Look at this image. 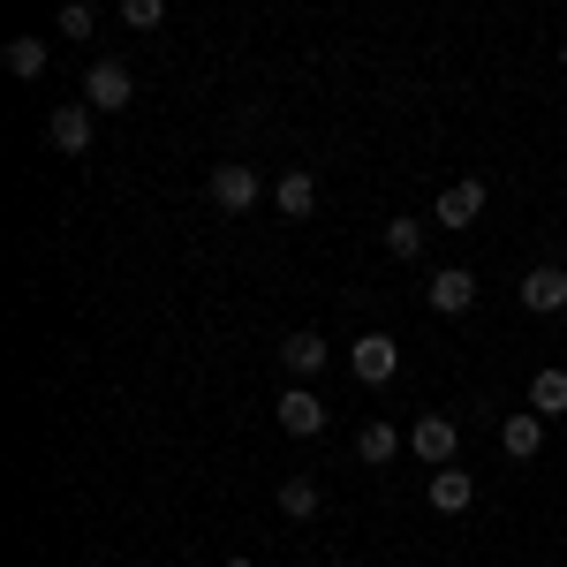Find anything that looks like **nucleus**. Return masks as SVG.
<instances>
[{
	"mask_svg": "<svg viewBox=\"0 0 567 567\" xmlns=\"http://www.w3.org/2000/svg\"><path fill=\"white\" fill-rule=\"evenodd\" d=\"M424 303H432L439 318H462V310H477V272H470V265H439L432 288H424Z\"/></svg>",
	"mask_w": 567,
	"mask_h": 567,
	"instance_id": "nucleus-4",
	"label": "nucleus"
},
{
	"mask_svg": "<svg viewBox=\"0 0 567 567\" xmlns=\"http://www.w3.org/2000/svg\"><path fill=\"white\" fill-rule=\"evenodd\" d=\"M326 567H355V560H326Z\"/></svg>",
	"mask_w": 567,
	"mask_h": 567,
	"instance_id": "nucleus-22",
	"label": "nucleus"
},
{
	"mask_svg": "<svg viewBox=\"0 0 567 567\" xmlns=\"http://www.w3.org/2000/svg\"><path fill=\"white\" fill-rule=\"evenodd\" d=\"M477 213H484V182L470 175V182H446V189H439V205H432V219L439 227H454V235H462V227H477Z\"/></svg>",
	"mask_w": 567,
	"mask_h": 567,
	"instance_id": "nucleus-6",
	"label": "nucleus"
},
{
	"mask_svg": "<svg viewBox=\"0 0 567 567\" xmlns=\"http://www.w3.org/2000/svg\"><path fill=\"white\" fill-rule=\"evenodd\" d=\"M205 197H213L219 213H250L258 197H272V182H258L243 159H227V167H213V182H205Z\"/></svg>",
	"mask_w": 567,
	"mask_h": 567,
	"instance_id": "nucleus-1",
	"label": "nucleus"
},
{
	"mask_svg": "<svg viewBox=\"0 0 567 567\" xmlns=\"http://www.w3.org/2000/svg\"><path fill=\"white\" fill-rule=\"evenodd\" d=\"M529 409H537V416H567V371L560 363L529 371Z\"/></svg>",
	"mask_w": 567,
	"mask_h": 567,
	"instance_id": "nucleus-14",
	"label": "nucleus"
},
{
	"mask_svg": "<svg viewBox=\"0 0 567 567\" xmlns=\"http://www.w3.org/2000/svg\"><path fill=\"white\" fill-rule=\"evenodd\" d=\"M386 258H401V265H409V258H424V219H409V213L386 219Z\"/></svg>",
	"mask_w": 567,
	"mask_h": 567,
	"instance_id": "nucleus-18",
	"label": "nucleus"
},
{
	"mask_svg": "<svg viewBox=\"0 0 567 567\" xmlns=\"http://www.w3.org/2000/svg\"><path fill=\"white\" fill-rule=\"evenodd\" d=\"M537 446H545V416H537V409L499 416V454H507V462H537Z\"/></svg>",
	"mask_w": 567,
	"mask_h": 567,
	"instance_id": "nucleus-9",
	"label": "nucleus"
},
{
	"mask_svg": "<svg viewBox=\"0 0 567 567\" xmlns=\"http://www.w3.org/2000/svg\"><path fill=\"white\" fill-rule=\"evenodd\" d=\"M318 507H326V492H318V477H288V484H280V515H288V523H310Z\"/></svg>",
	"mask_w": 567,
	"mask_h": 567,
	"instance_id": "nucleus-16",
	"label": "nucleus"
},
{
	"mask_svg": "<svg viewBox=\"0 0 567 567\" xmlns=\"http://www.w3.org/2000/svg\"><path fill=\"white\" fill-rule=\"evenodd\" d=\"M280 363H288V379H318L333 363V349H326V333H288L280 341Z\"/></svg>",
	"mask_w": 567,
	"mask_h": 567,
	"instance_id": "nucleus-11",
	"label": "nucleus"
},
{
	"mask_svg": "<svg viewBox=\"0 0 567 567\" xmlns=\"http://www.w3.org/2000/svg\"><path fill=\"white\" fill-rule=\"evenodd\" d=\"M349 371L363 379V386H386L393 371H401V349H393L386 333H363V341L349 349Z\"/></svg>",
	"mask_w": 567,
	"mask_h": 567,
	"instance_id": "nucleus-7",
	"label": "nucleus"
},
{
	"mask_svg": "<svg viewBox=\"0 0 567 567\" xmlns=\"http://www.w3.org/2000/svg\"><path fill=\"white\" fill-rule=\"evenodd\" d=\"M409 454L432 462V470H454V454H462V424H454V416H416V424H409Z\"/></svg>",
	"mask_w": 567,
	"mask_h": 567,
	"instance_id": "nucleus-2",
	"label": "nucleus"
},
{
	"mask_svg": "<svg viewBox=\"0 0 567 567\" xmlns=\"http://www.w3.org/2000/svg\"><path fill=\"white\" fill-rule=\"evenodd\" d=\"M560 122H567V114H560Z\"/></svg>",
	"mask_w": 567,
	"mask_h": 567,
	"instance_id": "nucleus-24",
	"label": "nucleus"
},
{
	"mask_svg": "<svg viewBox=\"0 0 567 567\" xmlns=\"http://www.w3.org/2000/svg\"><path fill=\"white\" fill-rule=\"evenodd\" d=\"M130 99H136V76L122 69V61H91L84 69V106L91 114H122Z\"/></svg>",
	"mask_w": 567,
	"mask_h": 567,
	"instance_id": "nucleus-3",
	"label": "nucleus"
},
{
	"mask_svg": "<svg viewBox=\"0 0 567 567\" xmlns=\"http://www.w3.org/2000/svg\"><path fill=\"white\" fill-rule=\"evenodd\" d=\"M470 499H477V477L454 462V470H432V507L439 515H470Z\"/></svg>",
	"mask_w": 567,
	"mask_h": 567,
	"instance_id": "nucleus-12",
	"label": "nucleus"
},
{
	"mask_svg": "<svg viewBox=\"0 0 567 567\" xmlns=\"http://www.w3.org/2000/svg\"><path fill=\"white\" fill-rule=\"evenodd\" d=\"M122 23L130 31H159L167 23V0H122Z\"/></svg>",
	"mask_w": 567,
	"mask_h": 567,
	"instance_id": "nucleus-19",
	"label": "nucleus"
},
{
	"mask_svg": "<svg viewBox=\"0 0 567 567\" xmlns=\"http://www.w3.org/2000/svg\"><path fill=\"white\" fill-rule=\"evenodd\" d=\"M560 69H567V45H560Z\"/></svg>",
	"mask_w": 567,
	"mask_h": 567,
	"instance_id": "nucleus-23",
	"label": "nucleus"
},
{
	"mask_svg": "<svg viewBox=\"0 0 567 567\" xmlns=\"http://www.w3.org/2000/svg\"><path fill=\"white\" fill-rule=\"evenodd\" d=\"M91 31H99V8L91 0H69L61 8V39H91Z\"/></svg>",
	"mask_w": 567,
	"mask_h": 567,
	"instance_id": "nucleus-20",
	"label": "nucleus"
},
{
	"mask_svg": "<svg viewBox=\"0 0 567 567\" xmlns=\"http://www.w3.org/2000/svg\"><path fill=\"white\" fill-rule=\"evenodd\" d=\"M523 303L537 310V318L567 310V265H529V272H523Z\"/></svg>",
	"mask_w": 567,
	"mask_h": 567,
	"instance_id": "nucleus-8",
	"label": "nucleus"
},
{
	"mask_svg": "<svg viewBox=\"0 0 567 567\" xmlns=\"http://www.w3.org/2000/svg\"><path fill=\"white\" fill-rule=\"evenodd\" d=\"M280 424H288V439H318L326 432V401L310 386H288L280 393Z\"/></svg>",
	"mask_w": 567,
	"mask_h": 567,
	"instance_id": "nucleus-10",
	"label": "nucleus"
},
{
	"mask_svg": "<svg viewBox=\"0 0 567 567\" xmlns=\"http://www.w3.org/2000/svg\"><path fill=\"white\" fill-rule=\"evenodd\" d=\"M272 205H280L288 219H310V213H318V175H303V167L280 175V182H272Z\"/></svg>",
	"mask_w": 567,
	"mask_h": 567,
	"instance_id": "nucleus-13",
	"label": "nucleus"
},
{
	"mask_svg": "<svg viewBox=\"0 0 567 567\" xmlns=\"http://www.w3.org/2000/svg\"><path fill=\"white\" fill-rule=\"evenodd\" d=\"M355 454H363L371 470H386L393 454H401V424H363V432H355Z\"/></svg>",
	"mask_w": 567,
	"mask_h": 567,
	"instance_id": "nucleus-17",
	"label": "nucleus"
},
{
	"mask_svg": "<svg viewBox=\"0 0 567 567\" xmlns=\"http://www.w3.org/2000/svg\"><path fill=\"white\" fill-rule=\"evenodd\" d=\"M91 136H99V114H91L84 99L45 114V144H53V152H69V159H76V152H91Z\"/></svg>",
	"mask_w": 567,
	"mask_h": 567,
	"instance_id": "nucleus-5",
	"label": "nucleus"
},
{
	"mask_svg": "<svg viewBox=\"0 0 567 567\" xmlns=\"http://www.w3.org/2000/svg\"><path fill=\"white\" fill-rule=\"evenodd\" d=\"M219 567H258V560H243V553H235V560H219Z\"/></svg>",
	"mask_w": 567,
	"mask_h": 567,
	"instance_id": "nucleus-21",
	"label": "nucleus"
},
{
	"mask_svg": "<svg viewBox=\"0 0 567 567\" xmlns=\"http://www.w3.org/2000/svg\"><path fill=\"white\" fill-rule=\"evenodd\" d=\"M0 61H8V76H16V84H39V76H45V39H8Z\"/></svg>",
	"mask_w": 567,
	"mask_h": 567,
	"instance_id": "nucleus-15",
	"label": "nucleus"
}]
</instances>
